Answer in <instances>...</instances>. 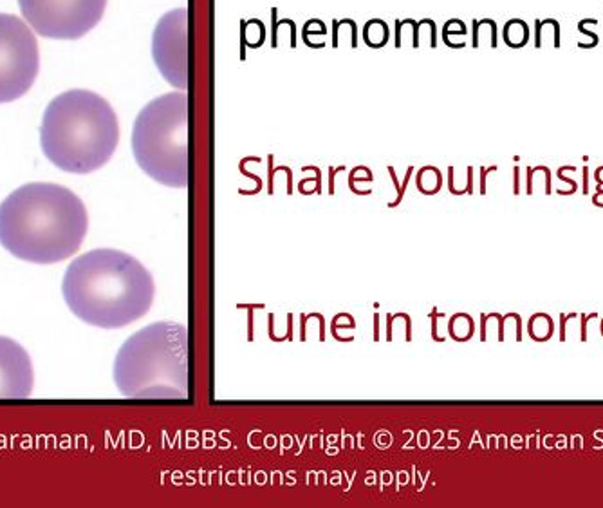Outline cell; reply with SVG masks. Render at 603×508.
I'll list each match as a JSON object with an SVG mask.
<instances>
[{
  "instance_id": "cell-1",
  "label": "cell",
  "mask_w": 603,
  "mask_h": 508,
  "mask_svg": "<svg viewBox=\"0 0 603 508\" xmlns=\"http://www.w3.org/2000/svg\"><path fill=\"white\" fill-rule=\"evenodd\" d=\"M87 228L82 199L55 183H27L0 202V245L26 263L65 261L80 250Z\"/></svg>"
},
{
  "instance_id": "cell-2",
  "label": "cell",
  "mask_w": 603,
  "mask_h": 508,
  "mask_svg": "<svg viewBox=\"0 0 603 508\" xmlns=\"http://www.w3.org/2000/svg\"><path fill=\"white\" fill-rule=\"evenodd\" d=\"M69 310L90 326L118 329L143 319L154 304V277L136 257L112 248L87 252L65 270Z\"/></svg>"
},
{
  "instance_id": "cell-3",
  "label": "cell",
  "mask_w": 603,
  "mask_h": 508,
  "mask_svg": "<svg viewBox=\"0 0 603 508\" xmlns=\"http://www.w3.org/2000/svg\"><path fill=\"white\" fill-rule=\"evenodd\" d=\"M42 151L71 174H90L109 163L120 143V123L107 99L85 89L56 96L43 112Z\"/></svg>"
},
{
  "instance_id": "cell-4",
  "label": "cell",
  "mask_w": 603,
  "mask_h": 508,
  "mask_svg": "<svg viewBox=\"0 0 603 508\" xmlns=\"http://www.w3.org/2000/svg\"><path fill=\"white\" fill-rule=\"evenodd\" d=\"M114 383L129 398H186L188 329L154 322L123 342L114 360Z\"/></svg>"
},
{
  "instance_id": "cell-5",
  "label": "cell",
  "mask_w": 603,
  "mask_h": 508,
  "mask_svg": "<svg viewBox=\"0 0 603 508\" xmlns=\"http://www.w3.org/2000/svg\"><path fill=\"white\" fill-rule=\"evenodd\" d=\"M136 163L154 181L170 188L188 185V96H158L139 111L132 129Z\"/></svg>"
},
{
  "instance_id": "cell-6",
  "label": "cell",
  "mask_w": 603,
  "mask_h": 508,
  "mask_svg": "<svg viewBox=\"0 0 603 508\" xmlns=\"http://www.w3.org/2000/svg\"><path fill=\"white\" fill-rule=\"evenodd\" d=\"M36 36L24 20L0 13V104L22 98L39 76Z\"/></svg>"
},
{
  "instance_id": "cell-7",
  "label": "cell",
  "mask_w": 603,
  "mask_h": 508,
  "mask_svg": "<svg viewBox=\"0 0 603 508\" xmlns=\"http://www.w3.org/2000/svg\"><path fill=\"white\" fill-rule=\"evenodd\" d=\"M18 6L39 35L78 40L98 26L107 0H18Z\"/></svg>"
},
{
  "instance_id": "cell-8",
  "label": "cell",
  "mask_w": 603,
  "mask_h": 508,
  "mask_svg": "<svg viewBox=\"0 0 603 508\" xmlns=\"http://www.w3.org/2000/svg\"><path fill=\"white\" fill-rule=\"evenodd\" d=\"M186 36H188V11L177 8L159 18L152 35V58L161 76L184 91L188 87V62H186Z\"/></svg>"
},
{
  "instance_id": "cell-9",
  "label": "cell",
  "mask_w": 603,
  "mask_h": 508,
  "mask_svg": "<svg viewBox=\"0 0 603 508\" xmlns=\"http://www.w3.org/2000/svg\"><path fill=\"white\" fill-rule=\"evenodd\" d=\"M33 385L34 371L26 349L0 336V398H29Z\"/></svg>"
},
{
  "instance_id": "cell-10",
  "label": "cell",
  "mask_w": 603,
  "mask_h": 508,
  "mask_svg": "<svg viewBox=\"0 0 603 508\" xmlns=\"http://www.w3.org/2000/svg\"><path fill=\"white\" fill-rule=\"evenodd\" d=\"M502 36H504L506 43H508L509 48L520 49L524 48L527 40H529V27H527V24L524 20L513 18V20H509L504 26Z\"/></svg>"
},
{
  "instance_id": "cell-11",
  "label": "cell",
  "mask_w": 603,
  "mask_h": 508,
  "mask_svg": "<svg viewBox=\"0 0 603 508\" xmlns=\"http://www.w3.org/2000/svg\"><path fill=\"white\" fill-rule=\"evenodd\" d=\"M553 331H555V324H553L551 317L548 313H535L529 319V324H527V333L536 342L549 341L553 336Z\"/></svg>"
},
{
  "instance_id": "cell-12",
  "label": "cell",
  "mask_w": 603,
  "mask_h": 508,
  "mask_svg": "<svg viewBox=\"0 0 603 508\" xmlns=\"http://www.w3.org/2000/svg\"><path fill=\"white\" fill-rule=\"evenodd\" d=\"M556 177H558V179H560L562 183H567V185L571 186L569 190H558V194L560 195H571V194H574V192H576V188H578V183L574 181V179H571V177H567L565 176V170H564V167H560L558 168V172H556Z\"/></svg>"
},
{
  "instance_id": "cell-13",
  "label": "cell",
  "mask_w": 603,
  "mask_h": 508,
  "mask_svg": "<svg viewBox=\"0 0 603 508\" xmlns=\"http://www.w3.org/2000/svg\"><path fill=\"white\" fill-rule=\"evenodd\" d=\"M573 317H574V319H576L578 313H571V315H564V313H562L560 315V341L562 342L567 341V333H565V331H567V329H565V326H567V320L573 319Z\"/></svg>"
},
{
  "instance_id": "cell-14",
  "label": "cell",
  "mask_w": 603,
  "mask_h": 508,
  "mask_svg": "<svg viewBox=\"0 0 603 508\" xmlns=\"http://www.w3.org/2000/svg\"><path fill=\"white\" fill-rule=\"evenodd\" d=\"M578 31H580V33H583V35L589 36V39H590V46H592V48H596V46H598V35H596V33H592V31L585 29V26H583L582 20L578 22Z\"/></svg>"
},
{
  "instance_id": "cell-15",
  "label": "cell",
  "mask_w": 603,
  "mask_h": 508,
  "mask_svg": "<svg viewBox=\"0 0 603 508\" xmlns=\"http://www.w3.org/2000/svg\"><path fill=\"white\" fill-rule=\"evenodd\" d=\"M596 313H592L589 317V315H582V327H580V331H582V335H580V338H582V342H587V322H589L590 319H595Z\"/></svg>"
},
{
  "instance_id": "cell-16",
  "label": "cell",
  "mask_w": 603,
  "mask_h": 508,
  "mask_svg": "<svg viewBox=\"0 0 603 508\" xmlns=\"http://www.w3.org/2000/svg\"><path fill=\"white\" fill-rule=\"evenodd\" d=\"M592 205L595 207H603V188L596 185V194L592 195Z\"/></svg>"
},
{
  "instance_id": "cell-17",
  "label": "cell",
  "mask_w": 603,
  "mask_h": 508,
  "mask_svg": "<svg viewBox=\"0 0 603 508\" xmlns=\"http://www.w3.org/2000/svg\"><path fill=\"white\" fill-rule=\"evenodd\" d=\"M583 194H589V168L583 167Z\"/></svg>"
},
{
  "instance_id": "cell-18",
  "label": "cell",
  "mask_w": 603,
  "mask_h": 508,
  "mask_svg": "<svg viewBox=\"0 0 603 508\" xmlns=\"http://www.w3.org/2000/svg\"><path fill=\"white\" fill-rule=\"evenodd\" d=\"M515 195H518V192H520V170H518V167H515Z\"/></svg>"
},
{
  "instance_id": "cell-19",
  "label": "cell",
  "mask_w": 603,
  "mask_h": 508,
  "mask_svg": "<svg viewBox=\"0 0 603 508\" xmlns=\"http://www.w3.org/2000/svg\"><path fill=\"white\" fill-rule=\"evenodd\" d=\"M595 179H596V185L603 186V167H598L595 170Z\"/></svg>"
},
{
  "instance_id": "cell-20",
  "label": "cell",
  "mask_w": 603,
  "mask_h": 508,
  "mask_svg": "<svg viewBox=\"0 0 603 508\" xmlns=\"http://www.w3.org/2000/svg\"><path fill=\"white\" fill-rule=\"evenodd\" d=\"M580 447H582V438L576 436V438H574V448H580Z\"/></svg>"
},
{
  "instance_id": "cell-21",
  "label": "cell",
  "mask_w": 603,
  "mask_h": 508,
  "mask_svg": "<svg viewBox=\"0 0 603 508\" xmlns=\"http://www.w3.org/2000/svg\"><path fill=\"white\" fill-rule=\"evenodd\" d=\"M602 336H603V319H602Z\"/></svg>"
}]
</instances>
